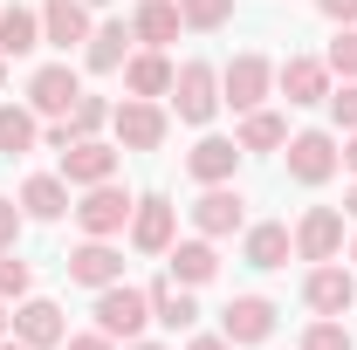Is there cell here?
Instances as JSON below:
<instances>
[{
	"label": "cell",
	"mask_w": 357,
	"mask_h": 350,
	"mask_svg": "<svg viewBox=\"0 0 357 350\" xmlns=\"http://www.w3.org/2000/svg\"><path fill=\"white\" fill-rule=\"evenodd\" d=\"M83 7H110V0H83Z\"/></svg>",
	"instance_id": "cell-44"
},
{
	"label": "cell",
	"mask_w": 357,
	"mask_h": 350,
	"mask_svg": "<svg viewBox=\"0 0 357 350\" xmlns=\"http://www.w3.org/2000/svg\"><path fill=\"white\" fill-rule=\"evenodd\" d=\"M241 158H248V151H241L234 137H199V144L185 151V172L199 178V185H234Z\"/></svg>",
	"instance_id": "cell-20"
},
{
	"label": "cell",
	"mask_w": 357,
	"mask_h": 350,
	"mask_svg": "<svg viewBox=\"0 0 357 350\" xmlns=\"http://www.w3.org/2000/svg\"><path fill=\"white\" fill-rule=\"evenodd\" d=\"M351 268H357V241H351Z\"/></svg>",
	"instance_id": "cell-45"
},
{
	"label": "cell",
	"mask_w": 357,
	"mask_h": 350,
	"mask_svg": "<svg viewBox=\"0 0 357 350\" xmlns=\"http://www.w3.org/2000/svg\"><path fill=\"white\" fill-rule=\"evenodd\" d=\"M110 137H117V151H158L172 137V110L151 103V96H124L110 110Z\"/></svg>",
	"instance_id": "cell-3"
},
{
	"label": "cell",
	"mask_w": 357,
	"mask_h": 350,
	"mask_svg": "<svg viewBox=\"0 0 357 350\" xmlns=\"http://www.w3.org/2000/svg\"><path fill=\"white\" fill-rule=\"evenodd\" d=\"M316 14H323L330 28H357V0H316Z\"/></svg>",
	"instance_id": "cell-35"
},
{
	"label": "cell",
	"mask_w": 357,
	"mask_h": 350,
	"mask_svg": "<svg viewBox=\"0 0 357 350\" xmlns=\"http://www.w3.org/2000/svg\"><path fill=\"white\" fill-rule=\"evenodd\" d=\"M14 337H21L28 350H62V337H69L62 303H48V296H21V303H14Z\"/></svg>",
	"instance_id": "cell-14"
},
{
	"label": "cell",
	"mask_w": 357,
	"mask_h": 350,
	"mask_svg": "<svg viewBox=\"0 0 357 350\" xmlns=\"http://www.w3.org/2000/svg\"><path fill=\"white\" fill-rule=\"evenodd\" d=\"M21 296H35V268L7 248V254H0V303H21Z\"/></svg>",
	"instance_id": "cell-31"
},
{
	"label": "cell",
	"mask_w": 357,
	"mask_h": 350,
	"mask_svg": "<svg viewBox=\"0 0 357 350\" xmlns=\"http://www.w3.org/2000/svg\"><path fill=\"white\" fill-rule=\"evenodd\" d=\"M7 330H14V303H0V337H7Z\"/></svg>",
	"instance_id": "cell-39"
},
{
	"label": "cell",
	"mask_w": 357,
	"mask_h": 350,
	"mask_svg": "<svg viewBox=\"0 0 357 350\" xmlns=\"http://www.w3.org/2000/svg\"><path fill=\"white\" fill-rule=\"evenodd\" d=\"M165 275H172V282H185V289H206V282L220 275V248H213L206 234L172 241V248H165Z\"/></svg>",
	"instance_id": "cell-18"
},
{
	"label": "cell",
	"mask_w": 357,
	"mask_h": 350,
	"mask_svg": "<svg viewBox=\"0 0 357 350\" xmlns=\"http://www.w3.org/2000/svg\"><path fill=\"white\" fill-rule=\"evenodd\" d=\"M76 96H83V76H76L69 62H42V69L28 76V110H35L42 124H48V117H69Z\"/></svg>",
	"instance_id": "cell-10"
},
{
	"label": "cell",
	"mask_w": 357,
	"mask_h": 350,
	"mask_svg": "<svg viewBox=\"0 0 357 350\" xmlns=\"http://www.w3.org/2000/svg\"><path fill=\"white\" fill-rule=\"evenodd\" d=\"M275 323H282V309L268 303V296H234V303L220 309V337H227L234 350L268 344V337H275Z\"/></svg>",
	"instance_id": "cell-8"
},
{
	"label": "cell",
	"mask_w": 357,
	"mask_h": 350,
	"mask_svg": "<svg viewBox=\"0 0 357 350\" xmlns=\"http://www.w3.org/2000/svg\"><path fill=\"white\" fill-rule=\"evenodd\" d=\"M323 62H330V76H337V83H357V28H337V42H330Z\"/></svg>",
	"instance_id": "cell-32"
},
{
	"label": "cell",
	"mask_w": 357,
	"mask_h": 350,
	"mask_svg": "<svg viewBox=\"0 0 357 350\" xmlns=\"http://www.w3.org/2000/svg\"><path fill=\"white\" fill-rule=\"evenodd\" d=\"M21 213L28 220H62V213H76V199H69V178L62 172H35V178H21Z\"/></svg>",
	"instance_id": "cell-23"
},
{
	"label": "cell",
	"mask_w": 357,
	"mask_h": 350,
	"mask_svg": "<svg viewBox=\"0 0 357 350\" xmlns=\"http://www.w3.org/2000/svg\"><path fill=\"white\" fill-rule=\"evenodd\" d=\"M213 110H220V69L213 62H178L172 76V117L178 124H213Z\"/></svg>",
	"instance_id": "cell-6"
},
{
	"label": "cell",
	"mask_w": 357,
	"mask_h": 350,
	"mask_svg": "<svg viewBox=\"0 0 357 350\" xmlns=\"http://www.w3.org/2000/svg\"><path fill=\"white\" fill-rule=\"evenodd\" d=\"M172 76H178V62L165 55V48H131V62H124V89L131 96H172Z\"/></svg>",
	"instance_id": "cell-21"
},
{
	"label": "cell",
	"mask_w": 357,
	"mask_h": 350,
	"mask_svg": "<svg viewBox=\"0 0 357 350\" xmlns=\"http://www.w3.org/2000/svg\"><path fill=\"white\" fill-rule=\"evenodd\" d=\"M282 158H289V178L296 185H330V178L344 172V137L337 131H289Z\"/></svg>",
	"instance_id": "cell-1"
},
{
	"label": "cell",
	"mask_w": 357,
	"mask_h": 350,
	"mask_svg": "<svg viewBox=\"0 0 357 350\" xmlns=\"http://www.w3.org/2000/svg\"><path fill=\"white\" fill-rule=\"evenodd\" d=\"M178 21L192 35H220L227 21H234V0H178Z\"/></svg>",
	"instance_id": "cell-29"
},
{
	"label": "cell",
	"mask_w": 357,
	"mask_h": 350,
	"mask_svg": "<svg viewBox=\"0 0 357 350\" xmlns=\"http://www.w3.org/2000/svg\"><path fill=\"white\" fill-rule=\"evenodd\" d=\"M151 323H158V330H192V323H199L192 289L172 282V275H158V282H151Z\"/></svg>",
	"instance_id": "cell-24"
},
{
	"label": "cell",
	"mask_w": 357,
	"mask_h": 350,
	"mask_svg": "<svg viewBox=\"0 0 357 350\" xmlns=\"http://www.w3.org/2000/svg\"><path fill=\"white\" fill-rule=\"evenodd\" d=\"M296 254V227H282V220H261V227H241V261L248 268H289Z\"/></svg>",
	"instance_id": "cell-17"
},
{
	"label": "cell",
	"mask_w": 357,
	"mask_h": 350,
	"mask_svg": "<svg viewBox=\"0 0 357 350\" xmlns=\"http://www.w3.org/2000/svg\"><path fill=\"white\" fill-rule=\"evenodd\" d=\"M42 144V117L28 103H0V158H28Z\"/></svg>",
	"instance_id": "cell-27"
},
{
	"label": "cell",
	"mask_w": 357,
	"mask_h": 350,
	"mask_svg": "<svg viewBox=\"0 0 357 350\" xmlns=\"http://www.w3.org/2000/svg\"><path fill=\"white\" fill-rule=\"evenodd\" d=\"M117 137H76L69 151H62V178L69 185H103V178H117Z\"/></svg>",
	"instance_id": "cell-15"
},
{
	"label": "cell",
	"mask_w": 357,
	"mask_h": 350,
	"mask_svg": "<svg viewBox=\"0 0 357 350\" xmlns=\"http://www.w3.org/2000/svg\"><path fill=\"white\" fill-rule=\"evenodd\" d=\"M21 227H28L21 199H7V192H0V254H7V248H21Z\"/></svg>",
	"instance_id": "cell-33"
},
{
	"label": "cell",
	"mask_w": 357,
	"mask_h": 350,
	"mask_svg": "<svg viewBox=\"0 0 357 350\" xmlns=\"http://www.w3.org/2000/svg\"><path fill=\"white\" fill-rule=\"evenodd\" d=\"M185 350H234V344H227V337H192Z\"/></svg>",
	"instance_id": "cell-37"
},
{
	"label": "cell",
	"mask_w": 357,
	"mask_h": 350,
	"mask_svg": "<svg viewBox=\"0 0 357 350\" xmlns=\"http://www.w3.org/2000/svg\"><path fill=\"white\" fill-rule=\"evenodd\" d=\"M275 89H282L296 110H310V103H330L337 76H330L323 55H289V62H275Z\"/></svg>",
	"instance_id": "cell-9"
},
{
	"label": "cell",
	"mask_w": 357,
	"mask_h": 350,
	"mask_svg": "<svg viewBox=\"0 0 357 350\" xmlns=\"http://www.w3.org/2000/svg\"><path fill=\"white\" fill-rule=\"evenodd\" d=\"M234 144H241V151H282V144H289V117L261 103V110H248V117H241Z\"/></svg>",
	"instance_id": "cell-28"
},
{
	"label": "cell",
	"mask_w": 357,
	"mask_h": 350,
	"mask_svg": "<svg viewBox=\"0 0 357 350\" xmlns=\"http://www.w3.org/2000/svg\"><path fill=\"white\" fill-rule=\"evenodd\" d=\"M330 117H337V131H357V83L330 89Z\"/></svg>",
	"instance_id": "cell-34"
},
{
	"label": "cell",
	"mask_w": 357,
	"mask_h": 350,
	"mask_svg": "<svg viewBox=\"0 0 357 350\" xmlns=\"http://www.w3.org/2000/svg\"><path fill=\"white\" fill-rule=\"evenodd\" d=\"M131 21H103V28H89V42H83V69L89 76H117L124 62H131Z\"/></svg>",
	"instance_id": "cell-19"
},
{
	"label": "cell",
	"mask_w": 357,
	"mask_h": 350,
	"mask_svg": "<svg viewBox=\"0 0 357 350\" xmlns=\"http://www.w3.org/2000/svg\"><path fill=\"white\" fill-rule=\"evenodd\" d=\"M303 303H310L316 316H344V309L357 303V275H351V261H316L310 275H303Z\"/></svg>",
	"instance_id": "cell-12"
},
{
	"label": "cell",
	"mask_w": 357,
	"mask_h": 350,
	"mask_svg": "<svg viewBox=\"0 0 357 350\" xmlns=\"http://www.w3.org/2000/svg\"><path fill=\"white\" fill-rule=\"evenodd\" d=\"M344 213H351V220H357V185H351V199H344Z\"/></svg>",
	"instance_id": "cell-42"
},
{
	"label": "cell",
	"mask_w": 357,
	"mask_h": 350,
	"mask_svg": "<svg viewBox=\"0 0 357 350\" xmlns=\"http://www.w3.org/2000/svg\"><path fill=\"white\" fill-rule=\"evenodd\" d=\"M241 227H248V199H241V185H206V192L192 199V234L227 241V234H241Z\"/></svg>",
	"instance_id": "cell-11"
},
{
	"label": "cell",
	"mask_w": 357,
	"mask_h": 350,
	"mask_svg": "<svg viewBox=\"0 0 357 350\" xmlns=\"http://www.w3.org/2000/svg\"><path fill=\"white\" fill-rule=\"evenodd\" d=\"M344 254V213L337 206H310V213L296 220V261H337Z\"/></svg>",
	"instance_id": "cell-13"
},
{
	"label": "cell",
	"mask_w": 357,
	"mask_h": 350,
	"mask_svg": "<svg viewBox=\"0 0 357 350\" xmlns=\"http://www.w3.org/2000/svg\"><path fill=\"white\" fill-rule=\"evenodd\" d=\"M89 28H96V21H89L83 0H42V42H48V48H62V55H69V48L89 42Z\"/></svg>",
	"instance_id": "cell-22"
},
{
	"label": "cell",
	"mask_w": 357,
	"mask_h": 350,
	"mask_svg": "<svg viewBox=\"0 0 357 350\" xmlns=\"http://www.w3.org/2000/svg\"><path fill=\"white\" fill-rule=\"evenodd\" d=\"M0 350H28V344H21V337H14V330H7V337H0Z\"/></svg>",
	"instance_id": "cell-40"
},
{
	"label": "cell",
	"mask_w": 357,
	"mask_h": 350,
	"mask_svg": "<svg viewBox=\"0 0 357 350\" xmlns=\"http://www.w3.org/2000/svg\"><path fill=\"white\" fill-rule=\"evenodd\" d=\"M62 350H117V337H103V330H83V337H62Z\"/></svg>",
	"instance_id": "cell-36"
},
{
	"label": "cell",
	"mask_w": 357,
	"mask_h": 350,
	"mask_svg": "<svg viewBox=\"0 0 357 350\" xmlns=\"http://www.w3.org/2000/svg\"><path fill=\"white\" fill-rule=\"evenodd\" d=\"M69 282L76 289H110V282H124V254L110 248V241H89L83 234V248H69Z\"/></svg>",
	"instance_id": "cell-16"
},
{
	"label": "cell",
	"mask_w": 357,
	"mask_h": 350,
	"mask_svg": "<svg viewBox=\"0 0 357 350\" xmlns=\"http://www.w3.org/2000/svg\"><path fill=\"white\" fill-rule=\"evenodd\" d=\"M42 48V7H0V55L7 62H21V55H35Z\"/></svg>",
	"instance_id": "cell-26"
},
{
	"label": "cell",
	"mask_w": 357,
	"mask_h": 350,
	"mask_svg": "<svg viewBox=\"0 0 357 350\" xmlns=\"http://www.w3.org/2000/svg\"><path fill=\"white\" fill-rule=\"evenodd\" d=\"M131 206H137V192H124L117 178L83 185V199H76V227H83L89 241H117V234L131 227Z\"/></svg>",
	"instance_id": "cell-4"
},
{
	"label": "cell",
	"mask_w": 357,
	"mask_h": 350,
	"mask_svg": "<svg viewBox=\"0 0 357 350\" xmlns=\"http://www.w3.org/2000/svg\"><path fill=\"white\" fill-rule=\"evenodd\" d=\"M303 350H357V337L344 330V316H316L303 330Z\"/></svg>",
	"instance_id": "cell-30"
},
{
	"label": "cell",
	"mask_w": 357,
	"mask_h": 350,
	"mask_svg": "<svg viewBox=\"0 0 357 350\" xmlns=\"http://www.w3.org/2000/svg\"><path fill=\"white\" fill-rule=\"evenodd\" d=\"M344 165L357 172V131H344Z\"/></svg>",
	"instance_id": "cell-38"
},
{
	"label": "cell",
	"mask_w": 357,
	"mask_h": 350,
	"mask_svg": "<svg viewBox=\"0 0 357 350\" xmlns=\"http://www.w3.org/2000/svg\"><path fill=\"white\" fill-rule=\"evenodd\" d=\"M0 83H7V55H0Z\"/></svg>",
	"instance_id": "cell-43"
},
{
	"label": "cell",
	"mask_w": 357,
	"mask_h": 350,
	"mask_svg": "<svg viewBox=\"0 0 357 350\" xmlns=\"http://www.w3.org/2000/svg\"><path fill=\"white\" fill-rule=\"evenodd\" d=\"M124 350H165V344H144V337H131V344H124Z\"/></svg>",
	"instance_id": "cell-41"
},
{
	"label": "cell",
	"mask_w": 357,
	"mask_h": 350,
	"mask_svg": "<svg viewBox=\"0 0 357 350\" xmlns=\"http://www.w3.org/2000/svg\"><path fill=\"white\" fill-rule=\"evenodd\" d=\"M178 0H137L131 7V35H137V48H165V42H178Z\"/></svg>",
	"instance_id": "cell-25"
},
{
	"label": "cell",
	"mask_w": 357,
	"mask_h": 350,
	"mask_svg": "<svg viewBox=\"0 0 357 350\" xmlns=\"http://www.w3.org/2000/svg\"><path fill=\"white\" fill-rule=\"evenodd\" d=\"M96 330L103 337H117V344H131L144 337V323H151V289H137V282H110V289H96Z\"/></svg>",
	"instance_id": "cell-2"
},
{
	"label": "cell",
	"mask_w": 357,
	"mask_h": 350,
	"mask_svg": "<svg viewBox=\"0 0 357 350\" xmlns=\"http://www.w3.org/2000/svg\"><path fill=\"white\" fill-rule=\"evenodd\" d=\"M268 96H275V62H268V55H255V48H241V55L220 69V103L248 117V110H261Z\"/></svg>",
	"instance_id": "cell-5"
},
{
	"label": "cell",
	"mask_w": 357,
	"mask_h": 350,
	"mask_svg": "<svg viewBox=\"0 0 357 350\" xmlns=\"http://www.w3.org/2000/svg\"><path fill=\"white\" fill-rule=\"evenodd\" d=\"M124 234H131V248H137V254H165V248L178 241V206L165 199V192H137L131 227H124Z\"/></svg>",
	"instance_id": "cell-7"
}]
</instances>
